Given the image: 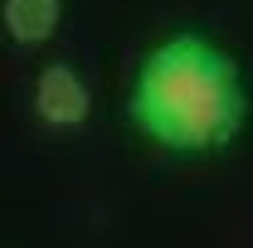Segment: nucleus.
<instances>
[{
    "label": "nucleus",
    "instance_id": "obj_3",
    "mask_svg": "<svg viewBox=\"0 0 253 248\" xmlns=\"http://www.w3.org/2000/svg\"><path fill=\"white\" fill-rule=\"evenodd\" d=\"M63 20V0H0V25L20 49L49 44Z\"/></svg>",
    "mask_w": 253,
    "mask_h": 248
},
{
    "label": "nucleus",
    "instance_id": "obj_2",
    "mask_svg": "<svg viewBox=\"0 0 253 248\" xmlns=\"http://www.w3.org/2000/svg\"><path fill=\"white\" fill-rule=\"evenodd\" d=\"M30 107L39 117V126H49V131H78L93 117V88H88V78L73 63H44L34 73Z\"/></svg>",
    "mask_w": 253,
    "mask_h": 248
},
{
    "label": "nucleus",
    "instance_id": "obj_1",
    "mask_svg": "<svg viewBox=\"0 0 253 248\" xmlns=\"http://www.w3.org/2000/svg\"><path fill=\"white\" fill-rule=\"evenodd\" d=\"M239 59L205 34H170L141 59L126 93L131 126L170 156H219L249 126Z\"/></svg>",
    "mask_w": 253,
    "mask_h": 248
}]
</instances>
